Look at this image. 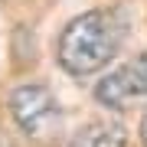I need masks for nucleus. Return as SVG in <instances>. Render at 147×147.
Wrapping results in <instances>:
<instances>
[{"label": "nucleus", "mask_w": 147, "mask_h": 147, "mask_svg": "<svg viewBox=\"0 0 147 147\" xmlns=\"http://www.w3.org/2000/svg\"><path fill=\"white\" fill-rule=\"evenodd\" d=\"M124 36H127V13L121 7L88 10L62 30L56 49L59 65L69 75H92L118 56Z\"/></svg>", "instance_id": "nucleus-1"}, {"label": "nucleus", "mask_w": 147, "mask_h": 147, "mask_svg": "<svg viewBox=\"0 0 147 147\" xmlns=\"http://www.w3.org/2000/svg\"><path fill=\"white\" fill-rule=\"evenodd\" d=\"M0 147H7V144H0Z\"/></svg>", "instance_id": "nucleus-6"}, {"label": "nucleus", "mask_w": 147, "mask_h": 147, "mask_svg": "<svg viewBox=\"0 0 147 147\" xmlns=\"http://www.w3.org/2000/svg\"><path fill=\"white\" fill-rule=\"evenodd\" d=\"M10 115L30 137H42L59 121V108L46 85H20L10 95Z\"/></svg>", "instance_id": "nucleus-2"}, {"label": "nucleus", "mask_w": 147, "mask_h": 147, "mask_svg": "<svg viewBox=\"0 0 147 147\" xmlns=\"http://www.w3.org/2000/svg\"><path fill=\"white\" fill-rule=\"evenodd\" d=\"M141 141H144V147H147V115H144V121H141Z\"/></svg>", "instance_id": "nucleus-5"}, {"label": "nucleus", "mask_w": 147, "mask_h": 147, "mask_svg": "<svg viewBox=\"0 0 147 147\" xmlns=\"http://www.w3.org/2000/svg\"><path fill=\"white\" fill-rule=\"evenodd\" d=\"M124 144H127V131L118 121H95V124L82 127L69 147H124Z\"/></svg>", "instance_id": "nucleus-4"}, {"label": "nucleus", "mask_w": 147, "mask_h": 147, "mask_svg": "<svg viewBox=\"0 0 147 147\" xmlns=\"http://www.w3.org/2000/svg\"><path fill=\"white\" fill-rule=\"evenodd\" d=\"M137 95H147V53L134 56L131 62H124L121 69L108 75V79L98 82L95 88V98L105 108H124L131 98Z\"/></svg>", "instance_id": "nucleus-3"}]
</instances>
